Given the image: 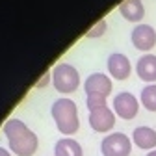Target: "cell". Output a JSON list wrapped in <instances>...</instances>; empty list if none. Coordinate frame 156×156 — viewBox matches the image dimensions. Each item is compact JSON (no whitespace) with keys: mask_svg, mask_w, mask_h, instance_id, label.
<instances>
[{"mask_svg":"<svg viewBox=\"0 0 156 156\" xmlns=\"http://www.w3.org/2000/svg\"><path fill=\"white\" fill-rule=\"evenodd\" d=\"M24 130H28V126L21 119H15V117H13V119H8L4 123V134H6L8 140L15 138V136H19V134H23Z\"/></svg>","mask_w":156,"mask_h":156,"instance_id":"obj_15","label":"cell"},{"mask_svg":"<svg viewBox=\"0 0 156 156\" xmlns=\"http://www.w3.org/2000/svg\"><path fill=\"white\" fill-rule=\"evenodd\" d=\"M130 39H132V45L138 48V50L149 52V50H152L154 45H156V30H154L151 24L141 23V24H138V26L132 30Z\"/></svg>","mask_w":156,"mask_h":156,"instance_id":"obj_7","label":"cell"},{"mask_svg":"<svg viewBox=\"0 0 156 156\" xmlns=\"http://www.w3.org/2000/svg\"><path fill=\"white\" fill-rule=\"evenodd\" d=\"M50 80H52V73H50V71H47L41 78H39V82H35V87H39V89H41V87H47Z\"/></svg>","mask_w":156,"mask_h":156,"instance_id":"obj_18","label":"cell"},{"mask_svg":"<svg viewBox=\"0 0 156 156\" xmlns=\"http://www.w3.org/2000/svg\"><path fill=\"white\" fill-rule=\"evenodd\" d=\"M141 106L149 112H156V84H149L141 89Z\"/></svg>","mask_w":156,"mask_h":156,"instance_id":"obj_14","label":"cell"},{"mask_svg":"<svg viewBox=\"0 0 156 156\" xmlns=\"http://www.w3.org/2000/svg\"><path fill=\"white\" fill-rule=\"evenodd\" d=\"M115 125V112H112L110 106H102L89 112V126L95 132H110Z\"/></svg>","mask_w":156,"mask_h":156,"instance_id":"obj_8","label":"cell"},{"mask_svg":"<svg viewBox=\"0 0 156 156\" xmlns=\"http://www.w3.org/2000/svg\"><path fill=\"white\" fill-rule=\"evenodd\" d=\"M119 13L128 23H140L145 17V6L141 4V0H123L119 4Z\"/></svg>","mask_w":156,"mask_h":156,"instance_id":"obj_12","label":"cell"},{"mask_svg":"<svg viewBox=\"0 0 156 156\" xmlns=\"http://www.w3.org/2000/svg\"><path fill=\"white\" fill-rule=\"evenodd\" d=\"M112 78L104 73H93L86 78V82H84V91L86 95H99V97H108L112 95Z\"/></svg>","mask_w":156,"mask_h":156,"instance_id":"obj_6","label":"cell"},{"mask_svg":"<svg viewBox=\"0 0 156 156\" xmlns=\"http://www.w3.org/2000/svg\"><path fill=\"white\" fill-rule=\"evenodd\" d=\"M52 86L56 87V91L69 95L80 86V74L69 63H58L52 71Z\"/></svg>","mask_w":156,"mask_h":156,"instance_id":"obj_2","label":"cell"},{"mask_svg":"<svg viewBox=\"0 0 156 156\" xmlns=\"http://www.w3.org/2000/svg\"><path fill=\"white\" fill-rule=\"evenodd\" d=\"M136 73L143 82H156V54H143L136 63Z\"/></svg>","mask_w":156,"mask_h":156,"instance_id":"obj_11","label":"cell"},{"mask_svg":"<svg viewBox=\"0 0 156 156\" xmlns=\"http://www.w3.org/2000/svg\"><path fill=\"white\" fill-rule=\"evenodd\" d=\"M108 73L115 80H126L132 73L130 60L121 52H112L108 56Z\"/></svg>","mask_w":156,"mask_h":156,"instance_id":"obj_9","label":"cell"},{"mask_svg":"<svg viewBox=\"0 0 156 156\" xmlns=\"http://www.w3.org/2000/svg\"><path fill=\"white\" fill-rule=\"evenodd\" d=\"M87 110H97V108H102V106H108L106 104V97H99V95H89L87 97Z\"/></svg>","mask_w":156,"mask_h":156,"instance_id":"obj_17","label":"cell"},{"mask_svg":"<svg viewBox=\"0 0 156 156\" xmlns=\"http://www.w3.org/2000/svg\"><path fill=\"white\" fill-rule=\"evenodd\" d=\"M145 156H156V149H154V151H149V152H147Z\"/></svg>","mask_w":156,"mask_h":156,"instance_id":"obj_20","label":"cell"},{"mask_svg":"<svg viewBox=\"0 0 156 156\" xmlns=\"http://www.w3.org/2000/svg\"><path fill=\"white\" fill-rule=\"evenodd\" d=\"M106 28H108V24H106V21L102 19V21H99L97 24H93V26L86 32V37H89V39L102 37V35H104V32H106Z\"/></svg>","mask_w":156,"mask_h":156,"instance_id":"obj_16","label":"cell"},{"mask_svg":"<svg viewBox=\"0 0 156 156\" xmlns=\"http://www.w3.org/2000/svg\"><path fill=\"white\" fill-rule=\"evenodd\" d=\"M50 113H52V119H54L58 130L65 134L67 138L78 132L80 119H78V108H76L74 101L67 99V97H60L58 101L52 102Z\"/></svg>","mask_w":156,"mask_h":156,"instance_id":"obj_1","label":"cell"},{"mask_svg":"<svg viewBox=\"0 0 156 156\" xmlns=\"http://www.w3.org/2000/svg\"><path fill=\"white\" fill-rule=\"evenodd\" d=\"M102 156H130L132 151V140L123 132L108 134L101 143Z\"/></svg>","mask_w":156,"mask_h":156,"instance_id":"obj_3","label":"cell"},{"mask_svg":"<svg viewBox=\"0 0 156 156\" xmlns=\"http://www.w3.org/2000/svg\"><path fill=\"white\" fill-rule=\"evenodd\" d=\"M0 156H11V152L8 149H4V147H0Z\"/></svg>","mask_w":156,"mask_h":156,"instance_id":"obj_19","label":"cell"},{"mask_svg":"<svg viewBox=\"0 0 156 156\" xmlns=\"http://www.w3.org/2000/svg\"><path fill=\"white\" fill-rule=\"evenodd\" d=\"M9 141V151L15 154V156H34L37 147H39V140L35 132H32L30 128L24 130L23 134L15 136V138L8 140Z\"/></svg>","mask_w":156,"mask_h":156,"instance_id":"obj_4","label":"cell"},{"mask_svg":"<svg viewBox=\"0 0 156 156\" xmlns=\"http://www.w3.org/2000/svg\"><path fill=\"white\" fill-rule=\"evenodd\" d=\"M113 112H115V115H119L121 119L130 121V119H134V117L138 115L140 102L132 93L121 91V93H117L113 97Z\"/></svg>","mask_w":156,"mask_h":156,"instance_id":"obj_5","label":"cell"},{"mask_svg":"<svg viewBox=\"0 0 156 156\" xmlns=\"http://www.w3.org/2000/svg\"><path fill=\"white\" fill-rule=\"evenodd\" d=\"M54 156H84V151H82V145L76 140L62 138L60 141H56Z\"/></svg>","mask_w":156,"mask_h":156,"instance_id":"obj_13","label":"cell"},{"mask_svg":"<svg viewBox=\"0 0 156 156\" xmlns=\"http://www.w3.org/2000/svg\"><path fill=\"white\" fill-rule=\"evenodd\" d=\"M132 141L143 151L156 149V130L151 126H136L132 132Z\"/></svg>","mask_w":156,"mask_h":156,"instance_id":"obj_10","label":"cell"}]
</instances>
